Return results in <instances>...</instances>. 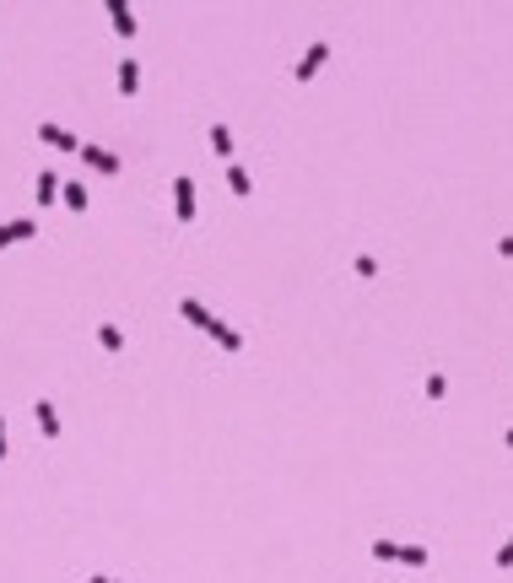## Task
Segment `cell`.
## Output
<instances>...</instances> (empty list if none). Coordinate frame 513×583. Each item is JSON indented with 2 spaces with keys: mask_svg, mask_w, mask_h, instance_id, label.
<instances>
[{
  "mask_svg": "<svg viewBox=\"0 0 513 583\" xmlns=\"http://www.w3.org/2000/svg\"><path fill=\"white\" fill-rule=\"evenodd\" d=\"M497 567H513V540L503 545V551H497Z\"/></svg>",
  "mask_w": 513,
  "mask_h": 583,
  "instance_id": "d6986e66",
  "label": "cell"
},
{
  "mask_svg": "<svg viewBox=\"0 0 513 583\" xmlns=\"http://www.w3.org/2000/svg\"><path fill=\"white\" fill-rule=\"evenodd\" d=\"M179 313H184L189 324H200V330H211V324H216V313H205V308H200L195 297H184V302H179Z\"/></svg>",
  "mask_w": 513,
  "mask_h": 583,
  "instance_id": "9c48e42d",
  "label": "cell"
},
{
  "mask_svg": "<svg viewBox=\"0 0 513 583\" xmlns=\"http://www.w3.org/2000/svg\"><path fill=\"white\" fill-rule=\"evenodd\" d=\"M82 157L98 168V173H119V157L114 152H103V146H82Z\"/></svg>",
  "mask_w": 513,
  "mask_h": 583,
  "instance_id": "8992f818",
  "label": "cell"
},
{
  "mask_svg": "<svg viewBox=\"0 0 513 583\" xmlns=\"http://www.w3.org/2000/svg\"><path fill=\"white\" fill-rule=\"evenodd\" d=\"M60 200L70 211H87V184H60Z\"/></svg>",
  "mask_w": 513,
  "mask_h": 583,
  "instance_id": "8fae6325",
  "label": "cell"
},
{
  "mask_svg": "<svg viewBox=\"0 0 513 583\" xmlns=\"http://www.w3.org/2000/svg\"><path fill=\"white\" fill-rule=\"evenodd\" d=\"M87 583H114V578H87Z\"/></svg>",
  "mask_w": 513,
  "mask_h": 583,
  "instance_id": "603a6c76",
  "label": "cell"
},
{
  "mask_svg": "<svg viewBox=\"0 0 513 583\" xmlns=\"http://www.w3.org/2000/svg\"><path fill=\"white\" fill-rule=\"evenodd\" d=\"M227 184H232V189H238V195H254V179H248L244 168H238V162H232V168H227Z\"/></svg>",
  "mask_w": 513,
  "mask_h": 583,
  "instance_id": "5bb4252c",
  "label": "cell"
},
{
  "mask_svg": "<svg viewBox=\"0 0 513 583\" xmlns=\"http://www.w3.org/2000/svg\"><path fill=\"white\" fill-rule=\"evenodd\" d=\"M98 341H103V351H124V335L114 330V324H103V330H98Z\"/></svg>",
  "mask_w": 513,
  "mask_h": 583,
  "instance_id": "2e32d148",
  "label": "cell"
},
{
  "mask_svg": "<svg viewBox=\"0 0 513 583\" xmlns=\"http://www.w3.org/2000/svg\"><path fill=\"white\" fill-rule=\"evenodd\" d=\"M373 556H378V562H400V545L394 540H373Z\"/></svg>",
  "mask_w": 513,
  "mask_h": 583,
  "instance_id": "e0dca14e",
  "label": "cell"
},
{
  "mask_svg": "<svg viewBox=\"0 0 513 583\" xmlns=\"http://www.w3.org/2000/svg\"><path fill=\"white\" fill-rule=\"evenodd\" d=\"M205 335H216V341H222V346H227V351H238V346H244V335H238V330H227V324H222V319L211 324V330H205Z\"/></svg>",
  "mask_w": 513,
  "mask_h": 583,
  "instance_id": "7c38bea8",
  "label": "cell"
},
{
  "mask_svg": "<svg viewBox=\"0 0 513 583\" xmlns=\"http://www.w3.org/2000/svg\"><path fill=\"white\" fill-rule=\"evenodd\" d=\"M33 416H38V432H43V438H60V416H54V405H49V400L33 405Z\"/></svg>",
  "mask_w": 513,
  "mask_h": 583,
  "instance_id": "5b68a950",
  "label": "cell"
},
{
  "mask_svg": "<svg viewBox=\"0 0 513 583\" xmlns=\"http://www.w3.org/2000/svg\"><path fill=\"white\" fill-rule=\"evenodd\" d=\"M0 459H6V427H0Z\"/></svg>",
  "mask_w": 513,
  "mask_h": 583,
  "instance_id": "44dd1931",
  "label": "cell"
},
{
  "mask_svg": "<svg viewBox=\"0 0 513 583\" xmlns=\"http://www.w3.org/2000/svg\"><path fill=\"white\" fill-rule=\"evenodd\" d=\"M38 141L54 146V152H76V157H82V141H76L70 130H60V124H38Z\"/></svg>",
  "mask_w": 513,
  "mask_h": 583,
  "instance_id": "6da1fadb",
  "label": "cell"
},
{
  "mask_svg": "<svg viewBox=\"0 0 513 583\" xmlns=\"http://www.w3.org/2000/svg\"><path fill=\"white\" fill-rule=\"evenodd\" d=\"M38 200H43V205H49V200H60V179H54L49 168L38 173Z\"/></svg>",
  "mask_w": 513,
  "mask_h": 583,
  "instance_id": "4fadbf2b",
  "label": "cell"
},
{
  "mask_svg": "<svg viewBox=\"0 0 513 583\" xmlns=\"http://www.w3.org/2000/svg\"><path fill=\"white\" fill-rule=\"evenodd\" d=\"M400 562L406 567H427V545H400Z\"/></svg>",
  "mask_w": 513,
  "mask_h": 583,
  "instance_id": "9a60e30c",
  "label": "cell"
},
{
  "mask_svg": "<svg viewBox=\"0 0 513 583\" xmlns=\"http://www.w3.org/2000/svg\"><path fill=\"white\" fill-rule=\"evenodd\" d=\"M503 443H508V448H513V427H508V432H503Z\"/></svg>",
  "mask_w": 513,
  "mask_h": 583,
  "instance_id": "7402d4cb",
  "label": "cell"
},
{
  "mask_svg": "<svg viewBox=\"0 0 513 583\" xmlns=\"http://www.w3.org/2000/svg\"><path fill=\"white\" fill-rule=\"evenodd\" d=\"M119 92H124V98H135V92H141V65H135V60L119 65Z\"/></svg>",
  "mask_w": 513,
  "mask_h": 583,
  "instance_id": "ba28073f",
  "label": "cell"
},
{
  "mask_svg": "<svg viewBox=\"0 0 513 583\" xmlns=\"http://www.w3.org/2000/svg\"><path fill=\"white\" fill-rule=\"evenodd\" d=\"M443 394H449V378H443V373H432V378H427V400H443Z\"/></svg>",
  "mask_w": 513,
  "mask_h": 583,
  "instance_id": "ac0fdd59",
  "label": "cell"
},
{
  "mask_svg": "<svg viewBox=\"0 0 513 583\" xmlns=\"http://www.w3.org/2000/svg\"><path fill=\"white\" fill-rule=\"evenodd\" d=\"M173 205H179V221H195V179L173 184Z\"/></svg>",
  "mask_w": 513,
  "mask_h": 583,
  "instance_id": "3957f363",
  "label": "cell"
},
{
  "mask_svg": "<svg viewBox=\"0 0 513 583\" xmlns=\"http://www.w3.org/2000/svg\"><path fill=\"white\" fill-rule=\"evenodd\" d=\"M211 152L216 157H232V130L227 124H211Z\"/></svg>",
  "mask_w": 513,
  "mask_h": 583,
  "instance_id": "30bf717a",
  "label": "cell"
},
{
  "mask_svg": "<svg viewBox=\"0 0 513 583\" xmlns=\"http://www.w3.org/2000/svg\"><path fill=\"white\" fill-rule=\"evenodd\" d=\"M22 238H38V221H6V227H0V249H11V243H22Z\"/></svg>",
  "mask_w": 513,
  "mask_h": 583,
  "instance_id": "7a4b0ae2",
  "label": "cell"
},
{
  "mask_svg": "<svg viewBox=\"0 0 513 583\" xmlns=\"http://www.w3.org/2000/svg\"><path fill=\"white\" fill-rule=\"evenodd\" d=\"M325 60H329V43H313V49L303 54V65H297V81H308V76H313V71H319Z\"/></svg>",
  "mask_w": 513,
  "mask_h": 583,
  "instance_id": "52a82bcc",
  "label": "cell"
},
{
  "mask_svg": "<svg viewBox=\"0 0 513 583\" xmlns=\"http://www.w3.org/2000/svg\"><path fill=\"white\" fill-rule=\"evenodd\" d=\"M503 254H508V260H513V238H503Z\"/></svg>",
  "mask_w": 513,
  "mask_h": 583,
  "instance_id": "ffe728a7",
  "label": "cell"
},
{
  "mask_svg": "<svg viewBox=\"0 0 513 583\" xmlns=\"http://www.w3.org/2000/svg\"><path fill=\"white\" fill-rule=\"evenodd\" d=\"M108 17H114V33H124V38L135 33V11H130L124 0H108Z\"/></svg>",
  "mask_w": 513,
  "mask_h": 583,
  "instance_id": "277c9868",
  "label": "cell"
}]
</instances>
